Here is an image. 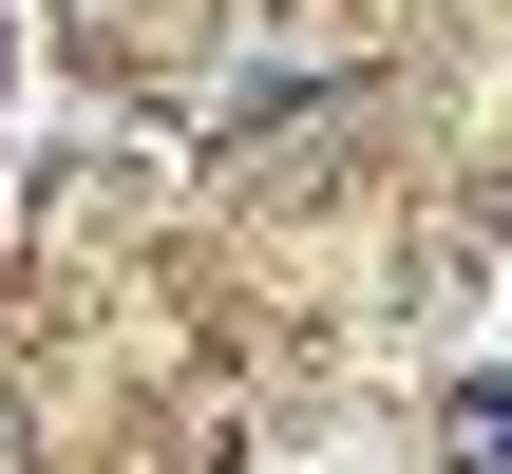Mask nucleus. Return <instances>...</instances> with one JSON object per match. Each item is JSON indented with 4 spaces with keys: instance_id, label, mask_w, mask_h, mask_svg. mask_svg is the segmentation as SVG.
<instances>
[{
    "instance_id": "1",
    "label": "nucleus",
    "mask_w": 512,
    "mask_h": 474,
    "mask_svg": "<svg viewBox=\"0 0 512 474\" xmlns=\"http://www.w3.org/2000/svg\"><path fill=\"white\" fill-rule=\"evenodd\" d=\"M456 437H475V456L512 474V380H456Z\"/></svg>"
}]
</instances>
